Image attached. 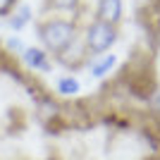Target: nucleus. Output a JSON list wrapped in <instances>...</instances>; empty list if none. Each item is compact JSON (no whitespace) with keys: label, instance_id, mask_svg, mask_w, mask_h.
<instances>
[{"label":"nucleus","instance_id":"1","mask_svg":"<svg viewBox=\"0 0 160 160\" xmlns=\"http://www.w3.org/2000/svg\"><path fill=\"white\" fill-rule=\"evenodd\" d=\"M81 33V19L77 17H62V14H43L36 22V38L38 46L48 53L58 55L65 46H69Z\"/></svg>","mask_w":160,"mask_h":160},{"label":"nucleus","instance_id":"2","mask_svg":"<svg viewBox=\"0 0 160 160\" xmlns=\"http://www.w3.org/2000/svg\"><path fill=\"white\" fill-rule=\"evenodd\" d=\"M81 41H84L91 58L112 53V48L120 41V27L105 24V22L96 19V17H84V22H81Z\"/></svg>","mask_w":160,"mask_h":160},{"label":"nucleus","instance_id":"3","mask_svg":"<svg viewBox=\"0 0 160 160\" xmlns=\"http://www.w3.org/2000/svg\"><path fill=\"white\" fill-rule=\"evenodd\" d=\"M53 60L60 67H65V69H81V67H86V62L91 60V55H88L86 46H84V41H81V33L69 43V46L62 48Z\"/></svg>","mask_w":160,"mask_h":160},{"label":"nucleus","instance_id":"4","mask_svg":"<svg viewBox=\"0 0 160 160\" xmlns=\"http://www.w3.org/2000/svg\"><path fill=\"white\" fill-rule=\"evenodd\" d=\"M19 62L27 72H53L55 67L53 55L43 50L41 46H27L19 55Z\"/></svg>","mask_w":160,"mask_h":160},{"label":"nucleus","instance_id":"5","mask_svg":"<svg viewBox=\"0 0 160 160\" xmlns=\"http://www.w3.org/2000/svg\"><path fill=\"white\" fill-rule=\"evenodd\" d=\"M91 17L105 24H112V27H120L124 19V0H96Z\"/></svg>","mask_w":160,"mask_h":160},{"label":"nucleus","instance_id":"6","mask_svg":"<svg viewBox=\"0 0 160 160\" xmlns=\"http://www.w3.org/2000/svg\"><path fill=\"white\" fill-rule=\"evenodd\" d=\"M86 0H43V10L46 14H62V17H77L84 22L88 17L86 12Z\"/></svg>","mask_w":160,"mask_h":160},{"label":"nucleus","instance_id":"7","mask_svg":"<svg viewBox=\"0 0 160 160\" xmlns=\"http://www.w3.org/2000/svg\"><path fill=\"white\" fill-rule=\"evenodd\" d=\"M117 62H120V60H117V55H115V53H105V55H98V58H91L84 69L88 72L91 79H105V77H110V74L115 72Z\"/></svg>","mask_w":160,"mask_h":160},{"label":"nucleus","instance_id":"8","mask_svg":"<svg viewBox=\"0 0 160 160\" xmlns=\"http://www.w3.org/2000/svg\"><path fill=\"white\" fill-rule=\"evenodd\" d=\"M5 22H7V29H10L12 33L24 31V29H27L29 24L33 22V10H31V5H24V2H19V5H17L12 12L5 17Z\"/></svg>","mask_w":160,"mask_h":160},{"label":"nucleus","instance_id":"9","mask_svg":"<svg viewBox=\"0 0 160 160\" xmlns=\"http://www.w3.org/2000/svg\"><path fill=\"white\" fill-rule=\"evenodd\" d=\"M79 91H81V84H79L77 77H72V74L60 77V79L55 81V93L60 96V98H74Z\"/></svg>","mask_w":160,"mask_h":160},{"label":"nucleus","instance_id":"10","mask_svg":"<svg viewBox=\"0 0 160 160\" xmlns=\"http://www.w3.org/2000/svg\"><path fill=\"white\" fill-rule=\"evenodd\" d=\"M24 48H27V43H24L17 33H14V36H7V38L2 41V50H5L7 55H14V58H19Z\"/></svg>","mask_w":160,"mask_h":160},{"label":"nucleus","instance_id":"11","mask_svg":"<svg viewBox=\"0 0 160 160\" xmlns=\"http://www.w3.org/2000/svg\"><path fill=\"white\" fill-rule=\"evenodd\" d=\"M17 5H19V0H0V19H5Z\"/></svg>","mask_w":160,"mask_h":160},{"label":"nucleus","instance_id":"12","mask_svg":"<svg viewBox=\"0 0 160 160\" xmlns=\"http://www.w3.org/2000/svg\"><path fill=\"white\" fill-rule=\"evenodd\" d=\"M148 2H151V7H153V10H160V0H148Z\"/></svg>","mask_w":160,"mask_h":160}]
</instances>
